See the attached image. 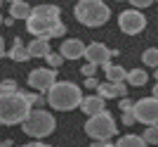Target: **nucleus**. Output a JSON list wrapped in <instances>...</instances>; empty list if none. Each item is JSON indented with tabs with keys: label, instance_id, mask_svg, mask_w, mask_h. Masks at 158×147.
<instances>
[{
	"label": "nucleus",
	"instance_id": "nucleus-34",
	"mask_svg": "<svg viewBox=\"0 0 158 147\" xmlns=\"http://www.w3.org/2000/svg\"><path fill=\"white\" fill-rule=\"evenodd\" d=\"M153 97H158V81H156V86H153Z\"/></svg>",
	"mask_w": 158,
	"mask_h": 147
},
{
	"label": "nucleus",
	"instance_id": "nucleus-33",
	"mask_svg": "<svg viewBox=\"0 0 158 147\" xmlns=\"http://www.w3.org/2000/svg\"><path fill=\"white\" fill-rule=\"evenodd\" d=\"M0 147H12V140H5V142H0Z\"/></svg>",
	"mask_w": 158,
	"mask_h": 147
},
{
	"label": "nucleus",
	"instance_id": "nucleus-14",
	"mask_svg": "<svg viewBox=\"0 0 158 147\" xmlns=\"http://www.w3.org/2000/svg\"><path fill=\"white\" fill-rule=\"evenodd\" d=\"M5 57H10V60H14V62H26V60H31V55H28V47L21 43V38L14 40L12 50H10V52H5Z\"/></svg>",
	"mask_w": 158,
	"mask_h": 147
},
{
	"label": "nucleus",
	"instance_id": "nucleus-30",
	"mask_svg": "<svg viewBox=\"0 0 158 147\" xmlns=\"http://www.w3.org/2000/svg\"><path fill=\"white\" fill-rule=\"evenodd\" d=\"M64 33H66V24H64V21H61L59 26L54 29V38H59V36H64Z\"/></svg>",
	"mask_w": 158,
	"mask_h": 147
},
{
	"label": "nucleus",
	"instance_id": "nucleus-37",
	"mask_svg": "<svg viewBox=\"0 0 158 147\" xmlns=\"http://www.w3.org/2000/svg\"><path fill=\"white\" fill-rule=\"evenodd\" d=\"M0 24H2V14H0Z\"/></svg>",
	"mask_w": 158,
	"mask_h": 147
},
{
	"label": "nucleus",
	"instance_id": "nucleus-4",
	"mask_svg": "<svg viewBox=\"0 0 158 147\" xmlns=\"http://www.w3.org/2000/svg\"><path fill=\"white\" fill-rule=\"evenodd\" d=\"M73 14H76V19L83 24V26H102L109 21L111 17V10L106 5L104 0H78L76 7H73Z\"/></svg>",
	"mask_w": 158,
	"mask_h": 147
},
{
	"label": "nucleus",
	"instance_id": "nucleus-3",
	"mask_svg": "<svg viewBox=\"0 0 158 147\" xmlns=\"http://www.w3.org/2000/svg\"><path fill=\"white\" fill-rule=\"evenodd\" d=\"M31 105L24 100L21 90L17 93H0V123L2 126H17L28 116Z\"/></svg>",
	"mask_w": 158,
	"mask_h": 147
},
{
	"label": "nucleus",
	"instance_id": "nucleus-22",
	"mask_svg": "<svg viewBox=\"0 0 158 147\" xmlns=\"http://www.w3.org/2000/svg\"><path fill=\"white\" fill-rule=\"evenodd\" d=\"M142 138H144L146 145H158V123H156V126H149V128L144 131V135H142Z\"/></svg>",
	"mask_w": 158,
	"mask_h": 147
},
{
	"label": "nucleus",
	"instance_id": "nucleus-10",
	"mask_svg": "<svg viewBox=\"0 0 158 147\" xmlns=\"http://www.w3.org/2000/svg\"><path fill=\"white\" fill-rule=\"evenodd\" d=\"M90 64H97V67H102L104 62L111 60V50L104 45V43H90V45H85V55H83Z\"/></svg>",
	"mask_w": 158,
	"mask_h": 147
},
{
	"label": "nucleus",
	"instance_id": "nucleus-31",
	"mask_svg": "<svg viewBox=\"0 0 158 147\" xmlns=\"http://www.w3.org/2000/svg\"><path fill=\"white\" fill-rule=\"evenodd\" d=\"M0 57H5V40H2V36H0Z\"/></svg>",
	"mask_w": 158,
	"mask_h": 147
},
{
	"label": "nucleus",
	"instance_id": "nucleus-35",
	"mask_svg": "<svg viewBox=\"0 0 158 147\" xmlns=\"http://www.w3.org/2000/svg\"><path fill=\"white\" fill-rule=\"evenodd\" d=\"M156 69H158V67H156ZM153 78H156V81H158V71H153Z\"/></svg>",
	"mask_w": 158,
	"mask_h": 147
},
{
	"label": "nucleus",
	"instance_id": "nucleus-17",
	"mask_svg": "<svg viewBox=\"0 0 158 147\" xmlns=\"http://www.w3.org/2000/svg\"><path fill=\"white\" fill-rule=\"evenodd\" d=\"M146 78H149V74H146V71H142V69H130V71L125 74V81L130 83V86H135V88L144 86V83H146Z\"/></svg>",
	"mask_w": 158,
	"mask_h": 147
},
{
	"label": "nucleus",
	"instance_id": "nucleus-26",
	"mask_svg": "<svg viewBox=\"0 0 158 147\" xmlns=\"http://www.w3.org/2000/svg\"><path fill=\"white\" fill-rule=\"evenodd\" d=\"M132 105H135V102H132L130 97H120L118 109H120V112H132Z\"/></svg>",
	"mask_w": 158,
	"mask_h": 147
},
{
	"label": "nucleus",
	"instance_id": "nucleus-28",
	"mask_svg": "<svg viewBox=\"0 0 158 147\" xmlns=\"http://www.w3.org/2000/svg\"><path fill=\"white\" fill-rule=\"evenodd\" d=\"M123 123H125V126L137 123V121H135V116H132V112H123Z\"/></svg>",
	"mask_w": 158,
	"mask_h": 147
},
{
	"label": "nucleus",
	"instance_id": "nucleus-18",
	"mask_svg": "<svg viewBox=\"0 0 158 147\" xmlns=\"http://www.w3.org/2000/svg\"><path fill=\"white\" fill-rule=\"evenodd\" d=\"M116 147H146V142H144V138H142V135L130 133V135H123V138L116 142Z\"/></svg>",
	"mask_w": 158,
	"mask_h": 147
},
{
	"label": "nucleus",
	"instance_id": "nucleus-6",
	"mask_svg": "<svg viewBox=\"0 0 158 147\" xmlns=\"http://www.w3.org/2000/svg\"><path fill=\"white\" fill-rule=\"evenodd\" d=\"M85 133L92 138V140H102V142H109L113 135L118 133L116 128V121L109 112H102V114H94L90 116L85 123Z\"/></svg>",
	"mask_w": 158,
	"mask_h": 147
},
{
	"label": "nucleus",
	"instance_id": "nucleus-8",
	"mask_svg": "<svg viewBox=\"0 0 158 147\" xmlns=\"http://www.w3.org/2000/svg\"><path fill=\"white\" fill-rule=\"evenodd\" d=\"M118 26L123 33L127 36H137L146 29V17L142 14V10H125V12L118 14Z\"/></svg>",
	"mask_w": 158,
	"mask_h": 147
},
{
	"label": "nucleus",
	"instance_id": "nucleus-36",
	"mask_svg": "<svg viewBox=\"0 0 158 147\" xmlns=\"http://www.w3.org/2000/svg\"><path fill=\"white\" fill-rule=\"evenodd\" d=\"M10 2H12V5H14V2H24V0H10Z\"/></svg>",
	"mask_w": 158,
	"mask_h": 147
},
{
	"label": "nucleus",
	"instance_id": "nucleus-13",
	"mask_svg": "<svg viewBox=\"0 0 158 147\" xmlns=\"http://www.w3.org/2000/svg\"><path fill=\"white\" fill-rule=\"evenodd\" d=\"M104 97H99V95H87V97H83V102H80V109L87 114V116H94V114H102L106 109L104 105Z\"/></svg>",
	"mask_w": 158,
	"mask_h": 147
},
{
	"label": "nucleus",
	"instance_id": "nucleus-21",
	"mask_svg": "<svg viewBox=\"0 0 158 147\" xmlns=\"http://www.w3.org/2000/svg\"><path fill=\"white\" fill-rule=\"evenodd\" d=\"M21 95H24V100L28 102V105H35V107H43V105H45V95H40V93H24V90H21Z\"/></svg>",
	"mask_w": 158,
	"mask_h": 147
},
{
	"label": "nucleus",
	"instance_id": "nucleus-23",
	"mask_svg": "<svg viewBox=\"0 0 158 147\" xmlns=\"http://www.w3.org/2000/svg\"><path fill=\"white\" fill-rule=\"evenodd\" d=\"M19 88H17V81L14 78H5L0 81V93H17Z\"/></svg>",
	"mask_w": 158,
	"mask_h": 147
},
{
	"label": "nucleus",
	"instance_id": "nucleus-29",
	"mask_svg": "<svg viewBox=\"0 0 158 147\" xmlns=\"http://www.w3.org/2000/svg\"><path fill=\"white\" fill-rule=\"evenodd\" d=\"M97 86H99V81L94 78V76H92V78H85V88H87V90H97Z\"/></svg>",
	"mask_w": 158,
	"mask_h": 147
},
{
	"label": "nucleus",
	"instance_id": "nucleus-11",
	"mask_svg": "<svg viewBox=\"0 0 158 147\" xmlns=\"http://www.w3.org/2000/svg\"><path fill=\"white\" fill-rule=\"evenodd\" d=\"M59 55L64 60H78V57L85 55V43L78 40V38H66V40H61Z\"/></svg>",
	"mask_w": 158,
	"mask_h": 147
},
{
	"label": "nucleus",
	"instance_id": "nucleus-2",
	"mask_svg": "<svg viewBox=\"0 0 158 147\" xmlns=\"http://www.w3.org/2000/svg\"><path fill=\"white\" fill-rule=\"evenodd\" d=\"M45 93H47L45 97L47 105L52 109H59V112H71V109L80 107V102H83L80 88L71 81H54Z\"/></svg>",
	"mask_w": 158,
	"mask_h": 147
},
{
	"label": "nucleus",
	"instance_id": "nucleus-1",
	"mask_svg": "<svg viewBox=\"0 0 158 147\" xmlns=\"http://www.w3.org/2000/svg\"><path fill=\"white\" fill-rule=\"evenodd\" d=\"M61 10L57 5H35L31 7V14L26 19V31L35 38H54V29L61 24Z\"/></svg>",
	"mask_w": 158,
	"mask_h": 147
},
{
	"label": "nucleus",
	"instance_id": "nucleus-12",
	"mask_svg": "<svg viewBox=\"0 0 158 147\" xmlns=\"http://www.w3.org/2000/svg\"><path fill=\"white\" fill-rule=\"evenodd\" d=\"M97 95L104 97V100H111V97H127V86L125 81H118V83H99L97 86Z\"/></svg>",
	"mask_w": 158,
	"mask_h": 147
},
{
	"label": "nucleus",
	"instance_id": "nucleus-9",
	"mask_svg": "<svg viewBox=\"0 0 158 147\" xmlns=\"http://www.w3.org/2000/svg\"><path fill=\"white\" fill-rule=\"evenodd\" d=\"M54 81H57V69H50V67H40V69H33L28 74V86L33 90H47V88L52 86Z\"/></svg>",
	"mask_w": 158,
	"mask_h": 147
},
{
	"label": "nucleus",
	"instance_id": "nucleus-7",
	"mask_svg": "<svg viewBox=\"0 0 158 147\" xmlns=\"http://www.w3.org/2000/svg\"><path fill=\"white\" fill-rule=\"evenodd\" d=\"M132 116L139 123L146 126H156L158 123V97H144L132 105Z\"/></svg>",
	"mask_w": 158,
	"mask_h": 147
},
{
	"label": "nucleus",
	"instance_id": "nucleus-27",
	"mask_svg": "<svg viewBox=\"0 0 158 147\" xmlns=\"http://www.w3.org/2000/svg\"><path fill=\"white\" fill-rule=\"evenodd\" d=\"M132 2V7H135V10H144V7H149L153 2V0H130Z\"/></svg>",
	"mask_w": 158,
	"mask_h": 147
},
{
	"label": "nucleus",
	"instance_id": "nucleus-19",
	"mask_svg": "<svg viewBox=\"0 0 158 147\" xmlns=\"http://www.w3.org/2000/svg\"><path fill=\"white\" fill-rule=\"evenodd\" d=\"M10 14H12V19H28L31 7H28L26 0H24V2H14V5L10 7Z\"/></svg>",
	"mask_w": 158,
	"mask_h": 147
},
{
	"label": "nucleus",
	"instance_id": "nucleus-25",
	"mask_svg": "<svg viewBox=\"0 0 158 147\" xmlns=\"http://www.w3.org/2000/svg\"><path fill=\"white\" fill-rule=\"evenodd\" d=\"M80 74H83V76H85V78H92L94 74H97V64H90V62H87L85 67L80 69Z\"/></svg>",
	"mask_w": 158,
	"mask_h": 147
},
{
	"label": "nucleus",
	"instance_id": "nucleus-5",
	"mask_svg": "<svg viewBox=\"0 0 158 147\" xmlns=\"http://www.w3.org/2000/svg\"><path fill=\"white\" fill-rule=\"evenodd\" d=\"M57 128V121L47 109H31L28 116L21 121V131L33 138H47Z\"/></svg>",
	"mask_w": 158,
	"mask_h": 147
},
{
	"label": "nucleus",
	"instance_id": "nucleus-16",
	"mask_svg": "<svg viewBox=\"0 0 158 147\" xmlns=\"http://www.w3.org/2000/svg\"><path fill=\"white\" fill-rule=\"evenodd\" d=\"M102 67H104V74H106V78L111 81V83L125 81V74H127V71H125L123 67H118V64H111V60H109V62H104Z\"/></svg>",
	"mask_w": 158,
	"mask_h": 147
},
{
	"label": "nucleus",
	"instance_id": "nucleus-20",
	"mask_svg": "<svg viewBox=\"0 0 158 147\" xmlns=\"http://www.w3.org/2000/svg\"><path fill=\"white\" fill-rule=\"evenodd\" d=\"M142 62L146 67H158V47H149L142 52Z\"/></svg>",
	"mask_w": 158,
	"mask_h": 147
},
{
	"label": "nucleus",
	"instance_id": "nucleus-24",
	"mask_svg": "<svg viewBox=\"0 0 158 147\" xmlns=\"http://www.w3.org/2000/svg\"><path fill=\"white\" fill-rule=\"evenodd\" d=\"M45 60H47V64H50V69H57L61 62H64V57H61L59 52H47V55H45Z\"/></svg>",
	"mask_w": 158,
	"mask_h": 147
},
{
	"label": "nucleus",
	"instance_id": "nucleus-15",
	"mask_svg": "<svg viewBox=\"0 0 158 147\" xmlns=\"http://www.w3.org/2000/svg\"><path fill=\"white\" fill-rule=\"evenodd\" d=\"M47 52H52L47 38H33L31 40V45H28V55H31V57H45Z\"/></svg>",
	"mask_w": 158,
	"mask_h": 147
},
{
	"label": "nucleus",
	"instance_id": "nucleus-32",
	"mask_svg": "<svg viewBox=\"0 0 158 147\" xmlns=\"http://www.w3.org/2000/svg\"><path fill=\"white\" fill-rule=\"evenodd\" d=\"M24 147H50V145H45V142H31V145H24Z\"/></svg>",
	"mask_w": 158,
	"mask_h": 147
}]
</instances>
